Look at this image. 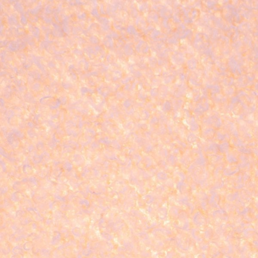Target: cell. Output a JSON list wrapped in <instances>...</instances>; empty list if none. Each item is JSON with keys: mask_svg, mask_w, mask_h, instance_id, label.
Here are the masks:
<instances>
[{"mask_svg": "<svg viewBox=\"0 0 258 258\" xmlns=\"http://www.w3.org/2000/svg\"><path fill=\"white\" fill-rule=\"evenodd\" d=\"M229 65L230 66L231 69L232 70L233 72H238L239 71V68L238 67V64L237 63V61L234 60V59H231L229 60Z\"/></svg>", "mask_w": 258, "mask_h": 258, "instance_id": "6da1fadb", "label": "cell"}, {"mask_svg": "<svg viewBox=\"0 0 258 258\" xmlns=\"http://www.w3.org/2000/svg\"><path fill=\"white\" fill-rule=\"evenodd\" d=\"M257 86H258V84H257Z\"/></svg>", "mask_w": 258, "mask_h": 258, "instance_id": "7a4b0ae2", "label": "cell"}]
</instances>
